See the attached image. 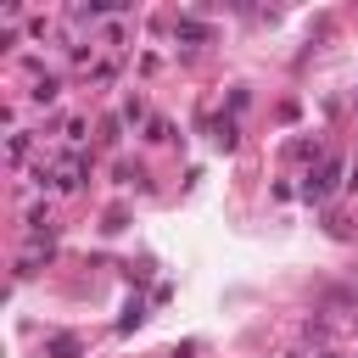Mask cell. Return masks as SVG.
Wrapping results in <instances>:
<instances>
[{
    "label": "cell",
    "mask_w": 358,
    "mask_h": 358,
    "mask_svg": "<svg viewBox=\"0 0 358 358\" xmlns=\"http://www.w3.org/2000/svg\"><path fill=\"white\" fill-rule=\"evenodd\" d=\"M45 352H50V358H78L84 347H78V336H50V341H45Z\"/></svg>",
    "instance_id": "2"
},
{
    "label": "cell",
    "mask_w": 358,
    "mask_h": 358,
    "mask_svg": "<svg viewBox=\"0 0 358 358\" xmlns=\"http://www.w3.org/2000/svg\"><path fill=\"white\" fill-rule=\"evenodd\" d=\"M173 34H179V39H207V22H196V17H179V22H173Z\"/></svg>",
    "instance_id": "4"
},
{
    "label": "cell",
    "mask_w": 358,
    "mask_h": 358,
    "mask_svg": "<svg viewBox=\"0 0 358 358\" xmlns=\"http://www.w3.org/2000/svg\"><path fill=\"white\" fill-rule=\"evenodd\" d=\"M56 90H62V84H56V78H50V73H45V78H39V84H34V90H28V95H34V101H56Z\"/></svg>",
    "instance_id": "5"
},
{
    "label": "cell",
    "mask_w": 358,
    "mask_h": 358,
    "mask_svg": "<svg viewBox=\"0 0 358 358\" xmlns=\"http://www.w3.org/2000/svg\"><path fill=\"white\" fill-rule=\"evenodd\" d=\"M213 145H218V151H235V123H229V117L213 123Z\"/></svg>",
    "instance_id": "3"
},
{
    "label": "cell",
    "mask_w": 358,
    "mask_h": 358,
    "mask_svg": "<svg viewBox=\"0 0 358 358\" xmlns=\"http://www.w3.org/2000/svg\"><path fill=\"white\" fill-rule=\"evenodd\" d=\"M336 173H341V162L330 157V162H324L319 173H308V185H302V196H308V201H324V196H330V185H336Z\"/></svg>",
    "instance_id": "1"
},
{
    "label": "cell",
    "mask_w": 358,
    "mask_h": 358,
    "mask_svg": "<svg viewBox=\"0 0 358 358\" xmlns=\"http://www.w3.org/2000/svg\"><path fill=\"white\" fill-rule=\"evenodd\" d=\"M22 157H28V134L17 129V134H11V162H22Z\"/></svg>",
    "instance_id": "7"
},
{
    "label": "cell",
    "mask_w": 358,
    "mask_h": 358,
    "mask_svg": "<svg viewBox=\"0 0 358 358\" xmlns=\"http://www.w3.org/2000/svg\"><path fill=\"white\" fill-rule=\"evenodd\" d=\"M140 117H145V101H140V95H134V101H129V106H123V123H140Z\"/></svg>",
    "instance_id": "6"
}]
</instances>
